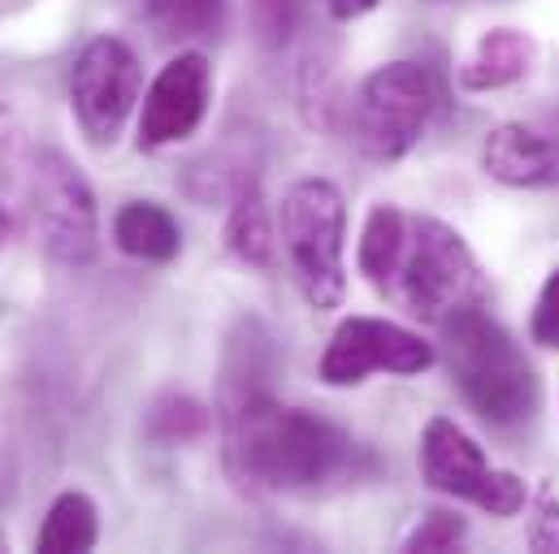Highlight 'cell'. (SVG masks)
<instances>
[{"mask_svg":"<svg viewBox=\"0 0 559 554\" xmlns=\"http://www.w3.org/2000/svg\"><path fill=\"white\" fill-rule=\"evenodd\" d=\"M31 221L44 252L57 265L83 269L96 261V248H100L96 191L66 152L48 147L31 160Z\"/></svg>","mask_w":559,"mask_h":554,"instance_id":"cell-6","label":"cell"},{"mask_svg":"<svg viewBox=\"0 0 559 554\" xmlns=\"http://www.w3.org/2000/svg\"><path fill=\"white\" fill-rule=\"evenodd\" d=\"M147 22L160 39H209L226 26V0H147Z\"/></svg>","mask_w":559,"mask_h":554,"instance_id":"cell-16","label":"cell"},{"mask_svg":"<svg viewBox=\"0 0 559 554\" xmlns=\"http://www.w3.org/2000/svg\"><path fill=\"white\" fill-rule=\"evenodd\" d=\"M464 533H468V525H464L460 516H451V511H429L417 529L408 533L404 551H413V554H420V551H425V554L455 551V546L464 542Z\"/></svg>","mask_w":559,"mask_h":554,"instance_id":"cell-18","label":"cell"},{"mask_svg":"<svg viewBox=\"0 0 559 554\" xmlns=\"http://www.w3.org/2000/svg\"><path fill=\"white\" fill-rule=\"evenodd\" d=\"M447 338L451 377L464 395V404L495 429L525 424L538 412V373L516 347V338L486 312V303L451 316L438 325Z\"/></svg>","mask_w":559,"mask_h":554,"instance_id":"cell-3","label":"cell"},{"mask_svg":"<svg viewBox=\"0 0 559 554\" xmlns=\"http://www.w3.org/2000/svg\"><path fill=\"white\" fill-rule=\"evenodd\" d=\"M209 429V416L195 399H160L156 412H152V433L160 442H187V437H200Z\"/></svg>","mask_w":559,"mask_h":554,"instance_id":"cell-17","label":"cell"},{"mask_svg":"<svg viewBox=\"0 0 559 554\" xmlns=\"http://www.w3.org/2000/svg\"><path fill=\"white\" fill-rule=\"evenodd\" d=\"M222 437L235 481L265 494H325L365 463V450L338 424L278 404L265 364L243 342L222 382Z\"/></svg>","mask_w":559,"mask_h":554,"instance_id":"cell-1","label":"cell"},{"mask_svg":"<svg viewBox=\"0 0 559 554\" xmlns=\"http://www.w3.org/2000/svg\"><path fill=\"white\" fill-rule=\"evenodd\" d=\"M22 156H26V131H22V118H17L13 100L0 87V182L13 178V169L22 165Z\"/></svg>","mask_w":559,"mask_h":554,"instance_id":"cell-21","label":"cell"},{"mask_svg":"<svg viewBox=\"0 0 559 554\" xmlns=\"http://www.w3.org/2000/svg\"><path fill=\"white\" fill-rule=\"evenodd\" d=\"M9 239H13V217L4 213V204H0V252L9 248Z\"/></svg>","mask_w":559,"mask_h":554,"instance_id":"cell-24","label":"cell"},{"mask_svg":"<svg viewBox=\"0 0 559 554\" xmlns=\"http://www.w3.org/2000/svg\"><path fill=\"white\" fill-rule=\"evenodd\" d=\"M530 338L547 351H559V269L538 290V303H534V316H530Z\"/></svg>","mask_w":559,"mask_h":554,"instance_id":"cell-20","label":"cell"},{"mask_svg":"<svg viewBox=\"0 0 559 554\" xmlns=\"http://www.w3.org/2000/svg\"><path fill=\"white\" fill-rule=\"evenodd\" d=\"M209 100H213L209 61L200 52H178L169 65H160V74L143 92L140 147L156 152V147H174L191 138L209 118Z\"/></svg>","mask_w":559,"mask_h":554,"instance_id":"cell-10","label":"cell"},{"mask_svg":"<svg viewBox=\"0 0 559 554\" xmlns=\"http://www.w3.org/2000/svg\"><path fill=\"white\" fill-rule=\"evenodd\" d=\"M114 243H118V252H127L131 261H143V265H169L182 252L178 221L169 217V208H160L152 200H127L118 208Z\"/></svg>","mask_w":559,"mask_h":554,"instance_id":"cell-13","label":"cell"},{"mask_svg":"<svg viewBox=\"0 0 559 554\" xmlns=\"http://www.w3.org/2000/svg\"><path fill=\"white\" fill-rule=\"evenodd\" d=\"M438 113V83L417 61L378 65L352 100V138L369 160H404Z\"/></svg>","mask_w":559,"mask_h":554,"instance_id":"cell-5","label":"cell"},{"mask_svg":"<svg viewBox=\"0 0 559 554\" xmlns=\"http://www.w3.org/2000/svg\"><path fill=\"white\" fill-rule=\"evenodd\" d=\"M226 248L235 261H243L252 269H274V261H278V217L270 213L257 182H243L235 204H230Z\"/></svg>","mask_w":559,"mask_h":554,"instance_id":"cell-14","label":"cell"},{"mask_svg":"<svg viewBox=\"0 0 559 554\" xmlns=\"http://www.w3.org/2000/svg\"><path fill=\"white\" fill-rule=\"evenodd\" d=\"M356 265L386 303L425 325H442L490 294L468 243L447 221L404 213L400 204L369 208Z\"/></svg>","mask_w":559,"mask_h":554,"instance_id":"cell-2","label":"cell"},{"mask_svg":"<svg viewBox=\"0 0 559 554\" xmlns=\"http://www.w3.org/2000/svg\"><path fill=\"white\" fill-rule=\"evenodd\" d=\"M248 13H252V31L261 35V44L282 48L299 22V0H252Z\"/></svg>","mask_w":559,"mask_h":554,"instance_id":"cell-19","label":"cell"},{"mask_svg":"<svg viewBox=\"0 0 559 554\" xmlns=\"http://www.w3.org/2000/svg\"><path fill=\"white\" fill-rule=\"evenodd\" d=\"M538 61V44L534 35L516 31V26H495L477 39V48L468 52V61L460 65V87L464 92H499L521 83Z\"/></svg>","mask_w":559,"mask_h":554,"instance_id":"cell-12","label":"cell"},{"mask_svg":"<svg viewBox=\"0 0 559 554\" xmlns=\"http://www.w3.org/2000/svg\"><path fill=\"white\" fill-rule=\"evenodd\" d=\"M481 165L503 186H559V127L503 122L481 143Z\"/></svg>","mask_w":559,"mask_h":554,"instance_id":"cell-11","label":"cell"},{"mask_svg":"<svg viewBox=\"0 0 559 554\" xmlns=\"http://www.w3.org/2000/svg\"><path fill=\"white\" fill-rule=\"evenodd\" d=\"M0 551H9V533H4V525H0Z\"/></svg>","mask_w":559,"mask_h":554,"instance_id":"cell-25","label":"cell"},{"mask_svg":"<svg viewBox=\"0 0 559 554\" xmlns=\"http://www.w3.org/2000/svg\"><path fill=\"white\" fill-rule=\"evenodd\" d=\"M382 0H325V9H330V17L334 22H356V17H365L369 9H378Z\"/></svg>","mask_w":559,"mask_h":554,"instance_id":"cell-23","label":"cell"},{"mask_svg":"<svg viewBox=\"0 0 559 554\" xmlns=\"http://www.w3.org/2000/svg\"><path fill=\"white\" fill-rule=\"evenodd\" d=\"M100 542V516L96 503L83 490H66L52 498L39 533H35V551L39 554H87Z\"/></svg>","mask_w":559,"mask_h":554,"instance_id":"cell-15","label":"cell"},{"mask_svg":"<svg viewBox=\"0 0 559 554\" xmlns=\"http://www.w3.org/2000/svg\"><path fill=\"white\" fill-rule=\"evenodd\" d=\"M143 65L135 48L118 35H96L83 44L70 70V109L79 131L96 147H114L127 131L135 105H143Z\"/></svg>","mask_w":559,"mask_h":554,"instance_id":"cell-7","label":"cell"},{"mask_svg":"<svg viewBox=\"0 0 559 554\" xmlns=\"http://www.w3.org/2000/svg\"><path fill=\"white\" fill-rule=\"evenodd\" d=\"M343 234H347V204L330 178H299L282 191L278 239L286 265L295 274L308 308L330 312L347 294L343 269Z\"/></svg>","mask_w":559,"mask_h":554,"instance_id":"cell-4","label":"cell"},{"mask_svg":"<svg viewBox=\"0 0 559 554\" xmlns=\"http://www.w3.org/2000/svg\"><path fill=\"white\" fill-rule=\"evenodd\" d=\"M420 481L447 498L473 503L499 520L516 516L530 503V490L516 472L490 468L486 450L447 416H433L420 433Z\"/></svg>","mask_w":559,"mask_h":554,"instance_id":"cell-8","label":"cell"},{"mask_svg":"<svg viewBox=\"0 0 559 554\" xmlns=\"http://www.w3.org/2000/svg\"><path fill=\"white\" fill-rule=\"evenodd\" d=\"M534 511H538V516H534V525H530V551H543V554L559 551V498H556V490H543Z\"/></svg>","mask_w":559,"mask_h":554,"instance_id":"cell-22","label":"cell"},{"mask_svg":"<svg viewBox=\"0 0 559 554\" xmlns=\"http://www.w3.org/2000/svg\"><path fill=\"white\" fill-rule=\"evenodd\" d=\"M429 364H433V347L408 325H395L382 316H347L330 334L317 377L334 390H347V386L369 382L373 373L417 377Z\"/></svg>","mask_w":559,"mask_h":554,"instance_id":"cell-9","label":"cell"}]
</instances>
